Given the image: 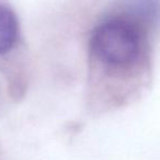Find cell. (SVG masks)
Returning a JSON list of instances; mask_svg holds the SVG:
<instances>
[{
  "label": "cell",
  "instance_id": "1",
  "mask_svg": "<svg viewBox=\"0 0 160 160\" xmlns=\"http://www.w3.org/2000/svg\"><path fill=\"white\" fill-rule=\"evenodd\" d=\"M141 34L127 20L112 19L97 26L91 48L103 63L119 67L134 61L141 51Z\"/></svg>",
  "mask_w": 160,
  "mask_h": 160
},
{
  "label": "cell",
  "instance_id": "2",
  "mask_svg": "<svg viewBox=\"0 0 160 160\" xmlns=\"http://www.w3.org/2000/svg\"><path fill=\"white\" fill-rule=\"evenodd\" d=\"M18 34L19 25L15 14L0 4V55L8 52L14 46Z\"/></svg>",
  "mask_w": 160,
  "mask_h": 160
}]
</instances>
